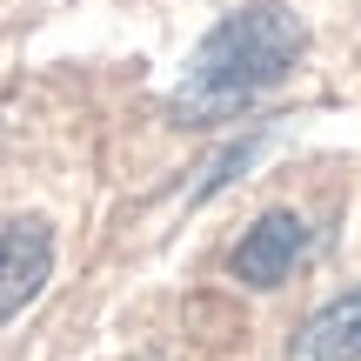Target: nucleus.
Here are the masks:
<instances>
[{
  "instance_id": "nucleus-4",
  "label": "nucleus",
  "mask_w": 361,
  "mask_h": 361,
  "mask_svg": "<svg viewBox=\"0 0 361 361\" xmlns=\"http://www.w3.org/2000/svg\"><path fill=\"white\" fill-rule=\"evenodd\" d=\"M295 361H361V288L335 295L328 308H314L301 322Z\"/></svg>"
},
{
  "instance_id": "nucleus-2",
  "label": "nucleus",
  "mask_w": 361,
  "mask_h": 361,
  "mask_svg": "<svg viewBox=\"0 0 361 361\" xmlns=\"http://www.w3.org/2000/svg\"><path fill=\"white\" fill-rule=\"evenodd\" d=\"M301 255H308V221H301L295 207H268V214L228 247V274L241 288H281Z\"/></svg>"
},
{
  "instance_id": "nucleus-1",
  "label": "nucleus",
  "mask_w": 361,
  "mask_h": 361,
  "mask_svg": "<svg viewBox=\"0 0 361 361\" xmlns=\"http://www.w3.org/2000/svg\"><path fill=\"white\" fill-rule=\"evenodd\" d=\"M301 54H308V27L288 0H241L194 47L188 80L168 94V121L174 128H214V121L247 114L261 94H274L301 67Z\"/></svg>"
},
{
  "instance_id": "nucleus-3",
  "label": "nucleus",
  "mask_w": 361,
  "mask_h": 361,
  "mask_svg": "<svg viewBox=\"0 0 361 361\" xmlns=\"http://www.w3.org/2000/svg\"><path fill=\"white\" fill-rule=\"evenodd\" d=\"M47 274H54V228L40 214L0 221V328L47 288Z\"/></svg>"
}]
</instances>
